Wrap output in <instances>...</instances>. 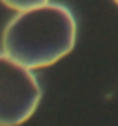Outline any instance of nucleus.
Instances as JSON below:
<instances>
[{
  "mask_svg": "<svg viewBox=\"0 0 118 126\" xmlns=\"http://www.w3.org/2000/svg\"><path fill=\"white\" fill-rule=\"evenodd\" d=\"M76 20L64 5L44 3L18 12L5 28L2 46L13 61L38 69L67 56L76 44Z\"/></svg>",
  "mask_w": 118,
  "mask_h": 126,
  "instance_id": "f257e3e1",
  "label": "nucleus"
},
{
  "mask_svg": "<svg viewBox=\"0 0 118 126\" xmlns=\"http://www.w3.org/2000/svg\"><path fill=\"white\" fill-rule=\"evenodd\" d=\"M41 100V89L26 65L0 54V126L25 123Z\"/></svg>",
  "mask_w": 118,
  "mask_h": 126,
  "instance_id": "f03ea898",
  "label": "nucleus"
},
{
  "mask_svg": "<svg viewBox=\"0 0 118 126\" xmlns=\"http://www.w3.org/2000/svg\"><path fill=\"white\" fill-rule=\"evenodd\" d=\"M8 8L18 10V12H23V10L33 8V7H39V5L48 3V0H2Z\"/></svg>",
  "mask_w": 118,
  "mask_h": 126,
  "instance_id": "7ed1b4c3",
  "label": "nucleus"
},
{
  "mask_svg": "<svg viewBox=\"0 0 118 126\" xmlns=\"http://www.w3.org/2000/svg\"><path fill=\"white\" fill-rule=\"evenodd\" d=\"M113 2H115V3H117V5H118V0H113Z\"/></svg>",
  "mask_w": 118,
  "mask_h": 126,
  "instance_id": "20e7f679",
  "label": "nucleus"
}]
</instances>
